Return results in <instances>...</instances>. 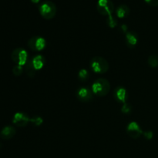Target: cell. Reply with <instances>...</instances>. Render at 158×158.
I'll use <instances>...</instances> for the list:
<instances>
[{
	"mask_svg": "<svg viewBox=\"0 0 158 158\" xmlns=\"http://www.w3.org/2000/svg\"><path fill=\"white\" fill-rule=\"evenodd\" d=\"M121 110L122 112L124 113V114H128V113H130L131 111V105L128 104V103H124V104H123Z\"/></svg>",
	"mask_w": 158,
	"mask_h": 158,
	"instance_id": "obj_21",
	"label": "cell"
},
{
	"mask_svg": "<svg viewBox=\"0 0 158 158\" xmlns=\"http://www.w3.org/2000/svg\"><path fill=\"white\" fill-rule=\"evenodd\" d=\"M110 90V83L106 79L100 78L96 80L92 86V91L97 97H104Z\"/></svg>",
	"mask_w": 158,
	"mask_h": 158,
	"instance_id": "obj_1",
	"label": "cell"
},
{
	"mask_svg": "<svg viewBox=\"0 0 158 158\" xmlns=\"http://www.w3.org/2000/svg\"><path fill=\"white\" fill-rule=\"evenodd\" d=\"M35 71L36 69H35L33 64H32V58H29L27 63L25 65V72L29 78H33L35 75Z\"/></svg>",
	"mask_w": 158,
	"mask_h": 158,
	"instance_id": "obj_14",
	"label": "cell"
},
{
	"mask_svg": "<svg viewBox=\"0 0 158 158\" xmlns=\"http://www.w3.org/2000/svg\"><path fill=\"white\" fill-rule=\"evenodd\" d=\"M153 133L151 131H146V132L143 133V136L145 137V138L148 139V140H151L153 137Z\"/></svg>",
	"mask_w": 158,
	"mask_h": 158,
	"instance_id": "obj_23",
	"label": "cell"
},
{
	"mask_svg": "<svg viewBox=\"0 0 158 158\" xmlns=\"http://www.w3.org/2000/svg\"><path fill=\"white\" fill-rule=\"evenodd\" d=\"M46 46V42L41 36H32L28 41V46L32 51H41Z\"/></svg>",
	"mask_w": 158,
	"mask_h": 158,
	"instance_id": "obj_6",
	"label": "cell"
},
{
	"mask_svg": "<svg viewBox=\"0 0 158 158\" xmlns=\"http://www.w3.org/2000/svg\"><path fill=\"white\" fill-rule=\"evenodd\" d=\"M148 63L149 66L152 68H157L158 67V56L155 55H151L148 57Z\"/></svg>",
	"mask_w": 158,
	"mask_h": 158,
	"instance_id": "obj_16",
	"label": "cell"
},
{
	"mask_svg": "<svg viewBox=\"0 0 158 158\" xmlns=\"http://www.w3.org/2000/svg\"><path fill=\"white\" fill-rule=\"evenodd\" d=\"M40 9V15L42 17L46 19H52L55 17L56 14V6L55 3L52 2V1L49 0H46L44 1L39 7Z\"/></svg>",
	"mask_w": 158,
	"mask_h": 158,
	"instance_id": "obj_2",
	"label": "cell"
},
{
	"mask_svg": "<svg viewBox=\"0 0 158 158\" xmlns=\"http://www.w3.org/2000/svg\"><path fill=\"white\" fill-rule=\"evenodd\" d=\"M78 77H79V79L80 80V81L86 82L89 77V72H88V71L85 69H80V72H79V73H78Z\"/></svg>",
	"mask_w": 158,
	"mask_h": 158,
	"instance_id": "obj_17",
	"label": "cell"
},
{
	"mask_svg": "<svg viewBox=\"0 0 158 158\" xmlns=\"http://www.w3.org/2000/svg\"><path fill=\"white\" fill-rule=\"evenodd\" d=\"M11 58L14 63L22 66H25L29 59L28 52L23 48H16L14 49L11 54Z\"/></svg>",
	"mask_w": 158,
	"mask_h": 158,
	"instance_id": "obj_4",
	"label": "cell"
},
{
	"mask_svg": "<svg viewBox=\"0 0 158 158\" xmlns=\"http://www.w3.org/2000/svg\"><path fill=\"white\" fill-rule=\"evenodd\" d=\"M32 62L35 69L36 70H40L44 66L45 63H46V59L42 55H37L32 58Z\"/></svg>",
	"mask_w": 158,
	"mask_h": 158,
	"instance_id": "obj_13",
	"label": "cell"
},
{
	"mask_svg": "<svg viewBox=\"0 0 158 158\" xmlns=\"http://www.w3.org/2000/svg\"><path fill=\"white\" fill-rule=\"evenodd\" d=\"M106 23L110 28H114L117 25V20L111 15L108 16L107 19H106Z\"/></svg>",
	"mask_w": 158,
	"mask_h": 158,
	"instance_id": "obj_20",
	"label": "cell"
},
{
	"mask_svg": "<svg viewBox=\"0 0 158 158\" xmlns=\"http://www.w3.org/2000/svg\"><path fill=\"white\" fill-rule=\"evenodd\" d=\"M127 133L131 138L138 139L143 134V131L138 123L136 122H131L127 127Z\"/></svg>",
	"mask_w": 158,
	"mask_h": 158,
	"instance_id": "obj_8",
	"label": "cell"
},
{
	"mask_svg": "<svg viewBox=\"0 0 158 158\" xmlns=\"http://www.w3.org/2000/svg\"><path fill=\"white\" fill-rule=\"evenodd\" d=\"M97 9L102 15H111L114 11V4L111 0H98Z\"/></svg>",
	"mask_w": 158,
	"mask_h": 158,
	"instance_id": "obj_5",
	"label": "cell"
},
{
	"mask_svg": "<svg viewBox=\"0 0 158 158\" xmlns=\"http://www.w3.org/2000/svg\"><path fill=\"white\" fill-rule=\"evenodd\" d=\"M29 122H30V118L25 113H16L12 118V123L19 127H24Z\"/></svg>",
	"mask_w": 158,
	"mask_h": 158,
	"instance_id": "obj_7",
	"label": "cell"
},
{
	"mask_svg": "<svg viewBox=\"0 0 158 158\" xmlns=\"http://www.w3.org/2000/svg\"><path fill=\"white\" fill-rule=\"evenodd\" d=\"M93 91L88 87H80L77 91V97L83 103L89 102L93 100Z\"/></svg>",
	"mask_w": 158,
	"mask_h": 158,
	"instance_id": "obj_9",
	"label": "cell"
},
{
	"mask_svg": "<svg viewBox=\"0 0 158 158\" xmlns=\"http://www.w3.org/2000/svg\"><path fill=\"white\" fill-rule=\"evenodd\" d=\"M148 5L151 6H158V0H144Z\"/></svg>",
	"mask_w": 158,
	"mask_h": 158,
	"instance_id": "obj_22",
	"label": "cell"
},
{
	"mask_svg": "<svg viewBox=\"0 0 158 158\" xmlns=\"http://www.w3.org/2000/svg\"><path fill=\"white\" fill-rule=\"evenodd\" d=\"M16 134V131H15V127L12 126H6L1 131V137L4 140H9V139L12 138Z\"/></svg>",
	"mask_w": 158,
	"mask_h": 158,
	"instance_id": "obj_11",
	"label": "cell"
},
{
	"mask_svg": "<svg viewBox=\"0 0 158 158\" xmlns=\"http://www.w3.org/2000/svg\"><path fill=\"white\" fill-rule=\"evenodd\" d=\"M23 71H24V68L22 66H19V65H16V66H15L12 68V73H13L14 75L16 76V77L21 76L22 74H23Z\"/></svg>",
	"mask_w": 158,
	"mask_h": 158,
	"instance_id": "obj_18",
	"label": "cell"
},
{
	"mask_svg": "<svg viewBox=\"0 0 158 158\" xmlns=\"http://www.w3.org/2000/svg\"><path fill=\"white\" fill-rule=\"evenodd\" d=\"M90 67L96 73H106L109 69V63L106 59L101 56H95L91 60Z\"/></svg>",
	"mask_w": 158,
	"mask_h": 158,
	"instance_id": "obj_3",
	"label": "cell"
},
{
	"mask_svg": "<svg viewBox=\"0 0 158 158\" xmlns=\"http://www.w3.org/2000/svg\"><path fill=\"white\" fill-rule=\"evenodd\" d=\"M30 123H32V124H33L34 126L38 127L40 126V125L43 123V120L42 117L37 116V117H34L30 118Z\"/></svg>",
	"mask_w": 158,
	"mask_h": 158,
	"instance_id": "obj_19",
	"label": "cell"
},
{
	"mask_svg": "<svg viewBox=\"0 0 158 158\" xmlns=\"http://www.w3.org/2000/svg\"><path fill=\"white\" fill-rule=\"evenodd\" d=\"M114 98L117 100L118 102L122 103H126L128 97V94L127 89L124 87H122V86H119V87L116 88L115 90L114 93Z\"/></svg>",
	"mask_w": 158,
	"mask_h": 158,
	"instance_id": "obj_10",
	"label": "cell"
},
{
	"mask_svg": "<svg viewBox=\"0 0 158 158\" xmlns=\"http://www.w3.org/2000/svg\"><path fill=\"white\" fill-rule=\"evenodd\" d=\"M116 13H117V16L118 18H125V17L128 16L130 14V8L128 7L127 5H120V6H118L116 11Z\"/></svg>",
	"mask_w": 158,
	"mask_h": 158,
	"instance_id": "obj_15",
	"label": "cell"
},
{
	"mask_svg": "<svg viewBox=\"0 0 158 158\" xmlns=\"http://www.w3.org/2000/svg\"><path fill=\"white\" fill-rule=\"evenodd\" d=\"M138 42V36L137 34L134 32H128L126 34V43L127 44L128 47L134 48V46L137 45Z\"/></svg>",
	"mask_w": 158,
	"mask_h": 158,
	"instance_id": "obj_12",
	"label": "cell"
},
{
	"mask_svg": "<svg viewBox=\"0 0 158 158\" xmlns=\"http://www.w3.org/2000/svg\"><path fill=\"white\" fill-rule=\"evenodd\" d=\"M40 1H41V0H31V2H32V3H34V4H37V3L40 2Z\"/></svg>",
	"mask_w": 158,
	"mask_h": 158,
	"instance_id": "obj_24",
	"label": "cell"
}]
</instances>
